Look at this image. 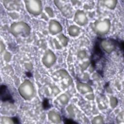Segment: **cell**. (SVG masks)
Listing matches in <instances>:
<instances>
[{"mask_svg": "<svg viewBox=\"0 0 124 124\" xmlns=\"http://www.w3.org/2000/svg\"><path fill=\"white\" fill-rule=\"evenodd\" d=\"M27 9L31 13L34 15L39 14L42 11V3L41 1L31 0L25 1Z\"/></svg>", "mask_w": 124, "mask_h": 124, "instance_id": "6da1fadb", "label": "cell"}, {"mask_svg": "<svg viewBox=\"0 0 124 124\" xmlns=\"http://www.w3.org/2000/svg\"><path fill=\"white\" fill-rule=\"evenodd\" d=\"M0 95L1 100H2L3 101H9L11 103L14 102L12 96L7 89V87L4 85L1 86Z\"/></svg>", "mask_w": 124, "mask_h": 124, "instance_id": "7a4b0ae2", "label": "cell"}]
</instances>
